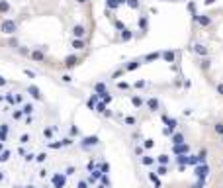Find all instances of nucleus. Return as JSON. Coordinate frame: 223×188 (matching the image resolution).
Returning a JSON list of instances; mask_svg holds the SVG:
<instances>
[{
	"label": "nucleus",
	"instance_id": "5",
	"mask_svg": "<svg viewBox=\"0 0 223 188\" xmlns=\"http://www.w3.org/2000/svg\"><path fill=\"white\" fill-rule=\"evenodd\" d=\"M161 188H200L194 184H170V186H161Z\"/></svg>",
	"mask_w": 223,
	"mask_h": 188
},
{
	"label": "nucleus",
	"instance_id": "2",
	"mask_svg": "<svg viewBox=\"0 0 223 188\" xmlns=\"http://www.w3.org/2000/svg\"><path fill=\"white\" fill-rule=\"evenodd\" d=\"M194 71L223 104V0H194L184 39Z\"/></svg>",
	"mask_w": 223,
	"mask_h": 188
},
{
	"label": "nucleus",
	"instance_id": "1",
	"mask_svg": "<svg viewBox=\"0 0 223 188\" xmlns=\"http://www.w3.org/2000/svg\"><path fill=\"white\" fill-rule=\"evenodd\" d=\"M102 8L104 0H0V47L39 71L72 73L100 37L106 43Z\"/></svg>",
	"mask_w": 223,
	"mask_h": 188
},
{
	"label": "nucleus",
	"instance_id": "4",
	"mask_svg": "<svg viewBox=\"0 0 223 188\" xmlns=\"http://www.w3.org/2000/svg\"><path fill=\"white\" fill-rule=\"evenodd\" d=\"M149 2L157 4V6H162V8H188L194 0H149Z\"/></svg>",
	"mask_w": 223,
	"mask_h": 188
},
{
	"label": "nucleus",
	"instance_id": "3",
	"mask_svg": "<svg viewBox=\"0 0 223 188\" xmlns=\"http://www.w3.org/2000/svg\"><path fill=\"white\" fill-rule=\"evenodd\" d=\"M200 157L205 188H223V112L205 118Z\"/></svg>",
	"mask_w": 223,
	"mask_h": 188
}]
</instances>
